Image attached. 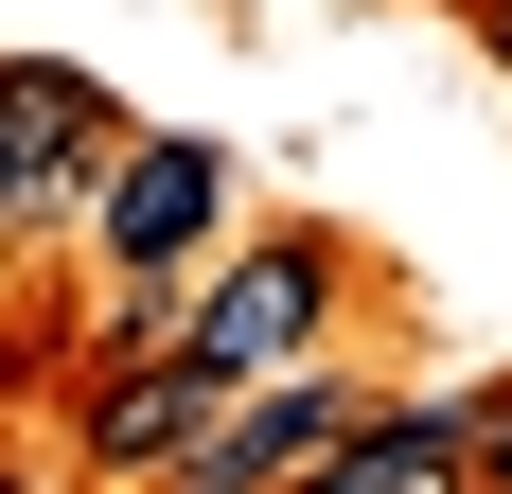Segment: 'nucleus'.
Here are the masks:
<instances>
[{"mask_svg": "<svg viewBox=\"0 0 512 494\" xmlns=\"http://www.w3.org/2000/svg\"><path fill=\"white\" fill-rule=\"evenodd\" d=\"M318 318H336V247H318V230H265V247H230V265H195L159 336L195 353L212 389H248V371H301Z\"/></svg>", "mask_w": 512, "mask_h": 494, "instance_id": "1", "label": "nucleus"}, {"mask_svg": "<svg viewBox=\"0 0 512 494\" xmlns=\"http://www.w3.org/2000/svg\"><path fill=\"white\" fill-rule=\"evenodd\" d=\"M354 424H371V389H354V371H318V353H301V371H248V389L212 406V442H195V494H265V477H318V459L354 442Z\"/></svg>", "mask_w": 512, "mask_h": 494, "instance_id": "2", "label": "nucleus"}, {"mask_svg": "<svg viewBox=\"0 0 512 494\" xmlns=\"http://www.w3.org/2000/svg\"><path fill=\"white\" fill-rule=\"evenodd\" d=\"M212 406H230V389H212L195 353H177V336H142V353H124V371L89 389V424H71V459H89V477H195Z\"/></svg>", "mask_w": 512, "mask_h": 494, "instance_id": "3", "label": "nucleus"}, {"mask_svg": "<svg viewBox=\"0 0 512 494\" xmlns=\"http://www.w3.org/2000/svg\"><path fill=\"white\" fill-rule=\"evenodd\" d=\"M318 477H336V494H442V477H477V442H460V389H442V406H371V424L318 459Z\"/></svg>", "mask_w": 512, "mask_h": 494, "instance_id": "4", "label": "nucleus"}, {"mask_svg": "<svg viewBox=\"0 0 512 494\" xmlns=\"http://www.w3.org/2000/svg\"><path fill=\"white\" fill-rule=\"evenodd\" d=\"M460 442H477V477H512V389H460Z\"/></svg>", "mask_w": 512, "mask_h": 494, "instance_id": "5", "label": "nucleus"}, {"mask_svg": "<svg viewBox=\"0 0 512 494\" xmlns=\"http://www.w3.org/2000/svg\"><path fill=\"white\" fill-rule=\"evenodd\" d=\"M0 230H18V124H0Z\"/></svg>", "mask_w": 512, "mask_h": 494, "instance_id": "6", "label": "nucleus"}, {"mask_svg": "<svg viewBox=\"0 0 512 494\" xmlns=\"http://www.w3.org/2000/svg\"><path fill=\"white\" fill-rule=\"evenodd\" d=\"M477 53H512V0H477Z\"/></svg>", "mask_w": 512, "mask_h": 494, "instance_id": "7", "label": "nucleus"}]
</instances>
